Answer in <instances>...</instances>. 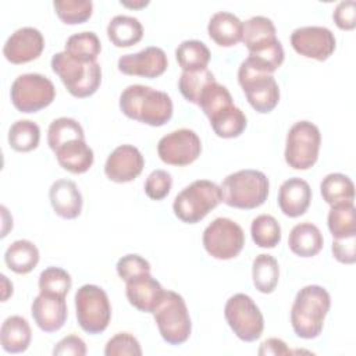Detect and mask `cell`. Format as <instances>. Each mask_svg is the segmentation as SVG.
<instances>
[{
  "label": "cell",
  "mask_w": 356,
  "mask_h": 356,
  "mask_svg": "<svg viewBox=\"0 0 356 356\" xmlns=\"http://www.w3.org/2000/svg\"><path fill=\"white\" fill-rule=\"evenodd\" d=\"M165 289L161 284L150 275V273L140 274L125 282V295L128 302L143 313H153L164 296Z\"/></svg>",
  "instance_id": "cell-18"
},
{
  "label": "cell",
  "mask_w": 356,
  "mask_h": 356,
  "mask_svg": "<svg viewBox=\"0 0 356 356\" xmlns=\"http://www.w3.org/2000/svg\"><path fill=\"white\" fill-rule=\"evenodd\" d=\"M209 47L196 39L184 40L175 50V58L182 71H199L206 70L210 61Z\"/></svg>",
  "instance_id": "cell-31"
},
{
  "label": "cell",
  "mask_w": 356,
  "mask_h": 356,
  "mask_svg": "<svg viewBox=\"0 0 356 356\" xmlns=\"http://www.w3.org/2000/svg\"><path fill=\"white\" fill-rule=\"evenodd\" d=\"M49 199L54 213L65 220L76 218L82 211V193L70 179H57L49 189Z\"/></svg>",
  "instance_id": "cell-21"
},
{
  "label": "cell",
  "mask_w": 356,
  "mask_h": 356,
  "mask_svg": "<svg viewBox=\"0 0 356 356\" xmlns=\"http://www.w3.org/2000/svg\"><path fill=\"white\" fill-rule=\"evenodd\" d=\"M224 316L228 325L239 339L253 342L261 337L264 318L259 306L249 295H232L225 303Z\"/></svg>",
  "instance_id": "cell-11"
},
{
  "label": "cell",
  "mask_w": 356,
  "mask_h": 356,
  "mask_svg": "<svg viewBox=\"0 0 356 356\" xmlns=\"http://www.w3.org/2000/svg\"><path fill=\"white\" fill-rule=\"evenodd\" d=\"M64 51H67L71 57L79 61L90 63L96 61L97 56L100 54L102 43L95 32L85 31L71 35L65 42Z\"/></svg>",
  "instance_id": "cell-32"
},
{
  "label": "cell",
  "mask_w": 356,
  "mask_h": 356,
  "mask_svg": "<svg viewBox=\"0 0 356 356\" xmlns=\"http://www.w3.org/2000/svg\"><path fill=\"white\" fill-rule=\"evenodd\" d=\"M355 243H356V235L345 236V238H334V242L331 246L334 257L339 263L353 264L356 261Z\"/></svg>",
  "instance_id": "cell-46"
},
{
  "label": "cell",
  "mask_w": 356,
  "mask_h": 356,
  "mask_svg": "<svg viewBox=\"0 0 356 356\" xmlns=\"http://www.w3.org/2000/svg\"><path fill=\"white\" fill-rule=\"evenodd\" d=\"M324 245V238L317 225L312 222L296 224L288 238V246L296 256L313 257L316 256Z\"/></svg>",
  "instance_id": "cell-25"
},
{
  "label": "cell",
  "mask_w": 356,
  "mask_h": 356,
  "mask_svg": "<svg viewBox=\"0 0 356 356\" xmlns=\"http://www.w3.org/2000/svg\"><path fill=\"white\" fill-rule=\"evenodd\" d=\"M242 42L249 53L260 51L278 42L273 21L264 15H254L245 21Z\"/></svg>",
  "instance_id": "cell-24"
},
{
  "label": "cell",
  "mask_w": 356,
  "mask_h": 356,
  "mask_svg": "<svg viewBox=\"0 0 356 356\" xmlns=\"http://www.w3.org/2000/svg\"><path fill=\"white\" fill-rule=\"evenodd\" d=\"M327 224L334 238L356 235V209L353 202L331 206Z\"/></svg>",
  "instance_id": "cell-34"
},
{
  "label": "cell",
  "mask_w": 356,
  "mask_h": 356,
  "mask_svg": "<svg viewBox=\"0 0 356 356\" xmlns=\"http://www.w3.org/2000/svg\"><path fill=\"white\" fill-rule=\"evenodd\" d=\"M321 145V134L317 125L310 121L295 122L288 134L285 142V161L295 170L312 168L317 159Z\"/></svg>",
  "instance_id": "cell-9"
},
{
  "label": "cell",
  "mask_w": 356,
  "mask_h": 356,
  "mask_svg": "<svg viewBox=\"0 0 356 356\" xmlns=\"http://www.w3.org/2000/svg\"><path fill=\"white\" fill-rule=\"evenodd\" d=\"M260 356L274 355V356H282V355H291V349L286 346V343L280 338H268L266 339L257 352Z\"/></svg>",
  "instance_id": "cell-48"
},
{
  "label": "cell",
  "mask_w": 356,
  "mask_h": 356,
  "mask_svg": "<svg viewBox=\"0 0 356 356\" xmlns=\"http://www.w3.org/2000/svg\"><path fill=\"white\" fill-rule=\"evenodd\" d=\"M31 313L36 325L44 332L58 331L68 317L65 298L39 293L31 306Z\"/></svg>",
  "instance_id": "cell-19"
},
{
  "label": "cell",
  "mask_w": 356,
  "mask_h": 356,
  "mask_svg": "<svg viewBox=\"0 0 356 356\" xmlns=\"http://www.w3.org/2000/svg\"><path fill=\"white\" fill-rule=\"evenodd\" d=\"M221 202V188L216 182L209 179H196L175 196L172 210L182 222L196 224Z\"/></svg>",
  "instance_id": "cell-5"
},
{
  "label": "cell",
  "mask_w": 356,
  "mask_h": 356,
  "mask_svg": "<svg viewBox=\"0 0 356 356\" xmlns=\"http://www.w3.org/2000/svg\"><path fill=\"white\" fill-rule=\"evenodd\" d=\"M40 293L65 298L71 289V275L60 267H47L39 275Z\"/></svg>",
  "instance_id": "cell-41"
},
{
  "label": "cell",
  "mask_w": 356,
  "mask_h": 356,
  "mask_svg": "<svg viewBox=\"0 0 356 356\" xmlns=\"http://www.w3.org/2000/svg\"><path fill=\"white\" fill-rule=\"evenodd\" d=\"M253 242L259 248L273 249L281 242V227L275 217L270 214L257 216L250 225Z\"/></svg>",
  "instance_id": "cell-38"
},
{
  "label": "cell",
  "mask_w": 356,
  "mask_h": 356,
  "mask_svg": "<svg viewBox=\"0 0 356 356\" xmlns=\"http://www.w3.org/2000/svg\"><path fill=\"white\" fill-rule=\"evenodd\" d=\"M213 82H216L214 74L207 68L199 71H184L179 76L178 88L188 102L199 106L203 90Z\"/></svg>",
  "instance_id": "cell-37"
},
{
  "label": "cell",
  "mask_w": 356,
  "mask_h": 356,
  "mask_svg": "<svg viewBox=\"0 0 356 356\" xmlns=\"http://www.w3.org/2000/svg\"><path fill=\"white\" fill-rule=\"evenodd\" d=\"M293 50L317 61H325L335 50L337 40L334 33L325 26H300L291 33Z\"/></svg>",
  "instance_id": "cell-14"
},
{
  "label": "cell",
  "mask_w": 356,
  "mask_h": 356,
  "mask_svg": "<svg viewBox=\"0 0 356 356\" xmlns=\"http://www.w3.org/2000/svg\"><path fill=\"white\" fill-rule=\"evenodd\" d=\"M209 121H210V125H211L214 134L224 139H231V138L239 136L248 125L245 113L235 104L225 108L224 111H221L220 114H217L216 117H213Z\"/></svg>",
  "instance_id": "cell-33"
},
{
  "label": "cell",
  "mask_w": 356,
  "mask_h": 356,
  "mask_svg": "<svg viewBox=\"0 0 356 356\" xmlns=\"http://www.w3.org/2000/svg\"><path fill=\"white\" fill-rule=\"evenodd\" d=\"M202 153V142L197 134L189 128H181L164 135L157 143V154L165 164L189 165Z\"/></svg>",
  "instance_id": "cell-13"
},
{
  "label": "cell",
  "mask_w": 356,
  "mask_h": 356,
  "mask_svg": "<svg viewBox=\"0 0 356 356\" xmlns=\"http://www.w3.org/2000/svg\"><path fill=\"white\" fill-rule=\"evenodd\" d=\"M199 106L206 114V117L211 120L225 108L234 106V102L229 90L216 81L203 90Z\"/></svg>",
  "instance_id": "cell-39"
},
{
  "label": "cell",
  "mask_w": 356,
  "mask_h": 356,
  "mask_svg": "<svg viewBox=\"0 0 356 356\" xmlns=\"http://www.w3.org/2000/svg\"><path fill=\"white\" fill-rule=\"evenodd\" d=\"M72 139H85L83 128L76 120L60 117L50 122L47 129V145L53 152Z\"/></svg>",
  "instance_id": "cell-36"
},
{
  "label": "cell",
  "mask_w": 356,
  "mask_h": 356,
  "mask_svg": "<svg viewBox=\"0 0 356 356\" xmlns=\"http://www.w3.org/2000/svg\"><path fill=\"white\" fill-rule=\"evenodd\" d=\"M238 82L243 89L249 104L261 114L273 111L280 102V88L271 74L263 72L248 58L238 70Z\"/></svg>",
  "instance_id": "cell-7"
},
{
  "label": "cell",
  "mask_w": 356,
  "mask_h": 356,
  "mask_svg": "<svg viewBox=\"0 0 356 356\" xmlns=\"http://www.w3.org/2000/svg\"><path fill=\"white\" fill-rule=\"evenodd\" d=\"M172 186V177L165 170H154L145 181V193L152 200L164 199Z\"/></svg>",
  "instance_id": "cell-43"
},
{
  "label": "cell",
  "mask_w": 356,
  "mask_h": 356,
  "mask_svg": "<svg viewBox=\"0 0 356 356\" xmlns=\"http://www.w3.org/2000/svg\"><path fill=\"white\" fill-rule=\"evenodd\" d=\"M207 32L218 46L231 47L242 40L243 22L232 13L218 11L211 15Z\"/></svg>",
  "instance_id": "cell-23"
},
{
  "label": "cell",
  "mask_w": 356,
  "mask_h": 356,
  "mask_svg": "<svg viewBox=\"0 0 356 356\" xmlns=\"http://www.w3.org/2000/svg\"><path fill=\"white\" fill-rule=\"evenodd\" d=\"M44 49L42 32L33 26H24L8 36L4 43L3 54L13 64H25L36 60Z\"/></svg>",
  "instance_id": "cell-17"
},
{
  "label": "cell",
  "mask_w": 356,
  "mask_h": 356,
  "mask_svg": "<svg viewBox=\"0 0 356 356\" xmlns=\"http://www.w3.org/2000/svg\"><path fill=\"white\" fill-rule=\"evenodd\" d=\"M75 310L79 327L88 334L103 332L111 318V306L103 288L86 284L75 293Z\"/></svg>",
  "instance_id": "cell-8"
},
{
  "label": "cell",
  "mask_w": 356,
  "mask_h": 356,
  "mask_svg": "<svg viewBox=\"0 0 356 356\" xmlns=\"http://www.w3.org/2000/svg\"><path fill=\"white\" fill-rule=\"evenodd\" d=\"M331 306V296L320 285H306L295 296L291 309V324L295 334L303 339L317 338L324 327Z\"/></svg>",
  "instance_id": "cell-2"
},
{
  "label": "cell",
  "mask_w": 356,
  "mask_h": 356,
  "mask_svg": "<svg viewBox=\"0 0 356 356\" xmlns=\"http://www.w3.org/2000/svg\"><path fill=\"white\" fill-rule=\"evenodd\" d=\"M332 18L342 31H352L356 26V3L353 0L339 1L334 8Z\"/></svg>",
  "instance_id": "cell-45"
},
{
  "label": "cell",
  "mask_w": 356,
  "mask_h": 356,
  "mask_svg": "<svg viewBox=\"0 0 356 356\" xmlns=\"http://www.w3.org/2000/svg\"><path fill=\"white\" fill-rule=\"evenodd\" d=\"M203 246L206 252L218 260L236 257L245 245L242 227L227 217H218L203 231Z\"/></svg>",
  "instance_id": "cell-12"
},
{
  "label": "cell",
  "mask_w": 356,
  "mask_h": 356,
  "mask_svg": "<svg viewBox=\"0 0 356 356\" xmlns=\"http://www.w3.org/2000/svg\"><path fill=\"white\" fill-rule=\"evenodd\" d=\"M320 192L330 206L349 203L355 199V185L352 179L341 172L325 175L320 184Z\"/></svg>",
  "instance_id": "cell-29"
},
{
  "label": "cell",
  "mask_w": 356,
  "mask_h": 356,
  "mask_svg": "<svg viewBox=\"0 0 356 356\" xmlns=\"http://www.w3.org/2000/svg\"><path fill=\"white\" fill-rule=\"evenodd\" d=\"M32 339L29 323L21 316H10L0 328V342L8 353H22L28 349Z\"/></svg>",
  "instance_id": "cell-26"
},
{
  "label": "cell",
  "mask_w": 356,
  "mask_h": 356,
  "mask_svg": "<svg viewBox=\"0 0 356 356\" xmlns=\"http://www.w3.org/2000/svg\"><path fill=\"white\" fill-rule=\"evenodd\" d=\"M40 128L31 120H18L8 129V145L15 152H31L38 147Z\"/></svg>",
  "instance_id": "cell-35"
},
{
  "label": "cell",
  "mask_w": 356,
  "mask_h": 356,
  "mask_svg": "<svg viewBox=\"0 0 356 356\" xmlns=\"http://www.w3.org/2000/svg\"><path fill=\"white\" fill-rule=\"evenodd\" d=\"M168 60L163 49L156 46L145 47L143 50L132 54H124L118 58V71L142 78H157L165 72Z\"/></svg>",
  "instance_id": "cell-15"
},
{
  "label": "cell",
  "mask_w": 356,
  "mask_h": 356,
  "mask_svg": "<svg viewBox=\"0 0 356 356\" xmlns=\"http://www.w3.org/2000/svg\"><path fill=\"white\" fill-rule=\"evenodd\" d=\"M253 285L261 293H271L278 284L280 267L271 254H257L252 264Z\"/></svg>",
  "instance_id": "cell-30"
},
{
  "label": "cell",
  "mask_w": 356,
  "mask_h": 356,
  "mask_svg": "<svg viewBox=\"0 0 356 356\" xmlns=\"http://www.w3.org/2000/svg\"><path fill=\"white\" fill-rule=\"evenodd\" d=\"M53 355L56 356H83L86 355V345L82 338L78 335H68L58 341L53 349Z\"/></svg>",
  "instance_id": "cell-47"
},
{
  "label": "cell",
  "mask_w": 356,
  "mask_h": 356,
  "mask_svg": "<svg viewBox=\"0 0 356 356\" xmlns=\"http://www.w3.org/2000/svg\"><path fill=\"white\" fill-rule=\"evenodd\" d=\"M56 96L53 82L40 74L17 76L10 89L13 106L21 113H36L50 106Z\"/></svg>",
  "instance_id": "cell-10"
},
{
  "label": "cell",
  "mask_w": 356,
  "mask_h": 356,
  "mask_svg": "<svg viewBox=\"0 0 356 356\" xmlns=\"http://www.w3.org/2000/svg\"><path fill=\"white\" fill-rule=\"evenodd\" d=\"M57 17L67 25H76L92 17L93 3L90 0H56L53 1Z\"/></svg>",
  "instance_id": "cell-40"
},
{
  "label": "cell",
  "mask_w": 356,
  "mask_h": 356,
  "mask_svg": "<svg viewBox=\"0 0 356 356\" xmlns=\"http://www.w3.org/2000/svg\"><path fill=\"white\" fill-rule=\"evenodd\" d=\"M106 356H140L142 348L139 341L131 335L129 332H118L114 337H111L104 348Z\"/></svg>",
  "instance_id": "cell-42"
},
{
  "label": "cell",
  "mask_w": 356,
  "mask_h": 356,
  "mask_svg": "<svg viewBox=\"0 0 356 356\" xmlns=\"http://www.w3.org/2000/svg\"><path fill=\"white\" fill-rule=\"evenodd\" d=\"M145 159L134 145H120L107 157L104 164L106 177L117 184L134 181L140 175Z\"/></svg>",
  "instance_id": "cell-16"
},
{
  "label": "cell",
  "mask_w": 356,
  "mask_h": 356,
  "mask_svg": "<svg viewBox=\"0 0 356 356\" xmlns=\"http://www.w3.org/2000/svg\"><path fill=\"white\" fill-rule=\"evenodd\" d=\"M122 6L125 7H131V8H139V7H145L149 4V1H138V3H128V1H121Z\"/></svg>",
  "instance_id": "cell-50"
},
{
  "label": "cell",
  "mask_w": 356,
  "mask_h": 356,
  "mask_svg": "<svg viewBox=\"0 0 356 356\" xmlns=\"http://www.w3.org/2000/svg\"><path fill=\"white\" fill-rule=\"evenodd\" d=\"M220 188L227 206L252 210L267 200L270 182L259 170H239L227 175Z\"/></svg>",
  "instance_id": "cell-3"
},
{
  "label": "cell",
  "mask_w": 356,
  "mask_h": 356,
  "mask_svg": "<svg viewBox=\"0 0 356 356\" xmlns=\"http://www.w3.org/2000/svg\"><path fill=\"white\" fill-rule=\"evenodd\" d=\"M6 266L17 274L31 273L39 263V250L28 239L14 241L4 253Z\"/></svg>",
  "instance_id": "cell-27"
},
{
  "label": "cell",
  "mask_w": 356,
  "mask_h": 356,
  "mask_svg": "<svg viewBox=\"0 0 356 356\" xmlns=\"http://www.w3.org/2000/svg\"><path fill=\"white\" fill-rule=\"evenodd\" d=\"M54 154L58 164L72 174L86 172L95 160L93 150L86 145L85 139H72L61 145Z\"/></svg>",
  "instance_id": "cell-22"
},
{
  "label": "cell",
  "mask_w": 356,
  "mask_h": 356,
  "mask_svg": "<svg viewBox=\"0 0 356 356\" xmlns=\"http://www.w3.org/2000/svg\"><path fill=\"white\" fill-rule=\"evenodd\" d=\"M161 338L170 345H181L188 341L192 323L184 298L174 292L165 291L163 299L153 312Z\"/></svg>",
  "instance_id": "cell-6"
},
{
  "label": "cell",
  "mask_w": 356,
  "mask_h": 356,
  "mask_svg": "<svg viewBox=\"0 0 356 356\" xmlns=\"http://www.w3.org/2000/svg\"><path fill=\"white\" fill-rule=\"evenodd\" d=\"M51 70L58 75L67 90L78 99L92 96L102 83V68L97 61L83 63L67 51L51 57Z\"/></svg>",
  "instance_id": "cell-4"
},
{
  "label": "cell",
  "mask_w": 356,
  "mask_h": 356,
  "mask_svg": "<svg viewBox=\"0 0 356 356\" xmlns=\"http://www.w3.org/2000/svg\"><path fill=\"white\" fill-rule=\"evenodd\" d=\"M1 282H3V302H6L8 296L13 293V284L7 280L4 274H1Z\"/></svg>",
  "instance_id": "cell-49"
},
{
  "label": "cell",
  "mask_w": 356,
  "mask_h": 356,
  "mask_svg": "<svg viewBox=\"0 0 356 356\" xmlns=\"http://www.w3.org/2000/svg\"><path fill=\"white\" fill-rule=\"evenodd\" d=\"M107 36L115 47H129L140 42L143 26L131 15H115L107 25Z\"/></svg>",
  "instance_id": "cell-28"
},
{
  "label": "cell",
  "mask_w": 356,
  "mask_h": 356,
  "mask_svg": "<svg viewBox=\"0 0 356 356\" xmlns=\"http://www.w3.org/2000/svg\"><path fill=\"white\" fill-rule=\"evenodd\" d=\"M124 115L150 127H161L172 117V100L161 90L145 85H129L120 95Z\"/></svg>",
  "instance_id": "cell-1"
},
{
  "label": "cell",
  "mask_w": 356,
  "mask_h": 356,
  "mask_svg": "<svg viewBox=\"0 0 356 356\" xmlns=\"http://www.w3.org/2000/svg\"><path fill=\"white\" fill-rule=\"evenodd\" d=\"M312 202L310 185L298 177L284 181L278 191V206L281 211L291 217H299L305 214Z\"/></svg>",
  "instance_id": "cell-20"
},
{
  "label": "cell",
  "mask_w": 356,
  "mask_h": 356,
  "mask_svg": "<svg viewBox=\"0 0 356 356\" xmlns=\"http://www.w3.org/2000/svg\"><path fill=\"white\" fill-rule=\"evenodd\" d=\"M117 274L120 275L121 280H124L125 282L134 277H138L140 274L145 273H150L152 267L150 263L143 259L139 254H125L121 259H118L117 261Z\"/></svg>",
  "instance_id": "cell-44"
}]
</instances>
